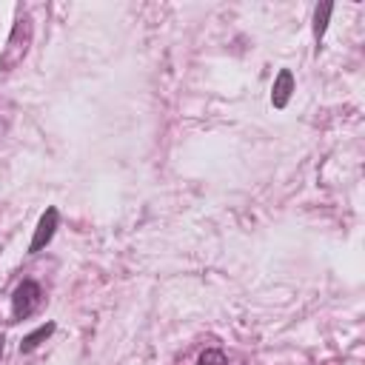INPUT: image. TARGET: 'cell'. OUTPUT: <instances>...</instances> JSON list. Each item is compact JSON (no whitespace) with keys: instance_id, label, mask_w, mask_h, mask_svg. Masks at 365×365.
Masks as SVG:
<instances>
[{"instance_id":"obj_7","label":"cell","mask_w":365,"mask_h":365,"mask_svg":"<svg viewBox=\"0 0 365 365\" xmlns=\"http://www.w3.org/2000/svg\"><path fill=\"white\" fill-rule=\"evenodd\" d=\"M197 365H228V359H225V354L220 348H208V351H202L197 356Z\"/></svg>"},{"instance_id":"obj_1","label":"cell","mask_w":365,"mask_h":365,"mask_svg":"<svg viewBox=\"0 0 365 365\" xmlns=\"http://www.w3.org/2000/svg\"><path fill=\"white\" fill-rule=\"evenodd\" d=\"M31 37H34V26H31V17L29 14H20L11 26V34L0 51V71H11L17 68L26 54H29V46H31Z\"/></svg>"},{"instance_id":"obj_3","label":"cell","mask_w":365,"mask_h":365,"mask_svg":"<svg viewBox=\"0 0 365 365\" xmlns=\"http://www.w3.org/2000/svg\"><path fill=\"white\" fill-rule=\"evenodd\" d=\"M57 222H60L57 208H54V205H51V208H46V211H43V217L37 220L34 237H31V242H29V254H37V251H43V248L51 242V237H54V231H57Z\"/></svg>"},{"instance_id":"obj_5","label":"cell","mask_w":365,"mask_h":365,"mask_svg":"<svg viewBox=\"0 0 365 365\" xmlns=\"http://www.w3.org/2000/svg\"><path fill=\"white\" fill-rule=\"evenodd\" d=\"M51 334H54V322L40 325L37 331H31V334H29V336L20 342V354H31V351H34V348H37V345H40L46 336H51Z\"/></svg>"},{"instance_id":"obj_6","label":"cell","mask_w":365,"mask_h":365,"mask_svg":"<svg viewBox=\"0 0 365 365\" xmlns=\"http://www.w3.org/2000/svg\"><path fill=\"white\" fill-rule=\"evenodd\" d=\"M331 11H334V6H331V3H322V6H317V11H314V34H317V40L325 34Z\"/></svg>"},{"instance_id":"obj_8","label":"cell","mask_w":365,"mask_h":365,"mask_svg":"<svg viewBox=\"0 0 365 365\" xmlns=\"http://www.w3.org/2000/svg\"><path fill=\"white\" fill-rule=\"evenodd\" d=\"M3 342H6V336L0 334V359H3Z\"/></svg>"},{"instance_id":"obj_4","label":"cell","mask_w":365,"mask_h":365,"mask_svg":"<svg viewBox=\"0 0 365 365\" xmlns=\"http://www.w3.org/2000/svg\"><path fill=\"white\" fill-rule=\"evenodd\" d=\"M291 91H294V74H291L288 68H282V71L277 74V80H274L271 103H274L277 108H285V106H288V100H291Z\"/></svg>"},{"instance_id":"obj_2","label":"cell","mask_w":365,"mask_h":365,"mask_svg":"<svg viewBox=\"0 0 365 365\" xmlns=\"http://www.w3.org/2000/svg\"><path fill=\"white\" fill-rule=\"evenodd\" d=\"M40 305H43V288H40V282L23 279V282L14 288V294H11V317H14V319H26V317H31Z\"/></svg>"}]
</instances>
